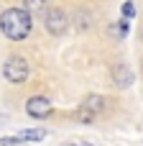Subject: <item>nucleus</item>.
I'll use <instances>...</instances> for the list:
<instances>
[{
    "label": "nucleus",
    "instance_id": "nucleus-1",
    "mask_svg": "<svg viewBox=\"0 0 143 146\" xmlns=\"http://www.w3.org/2000/svg\"><path fill=\"white\" fill-rule=\"evenodd\" d=\"M33 28V18L26 8H8L0 13V31L8 41H26Z\"/></svg>",
    "mask_w": 143,
    "mask_h": 146
},
{
    "label": "nucleus",
    "instance_id": "nucleus-2",
    "mask_svg": "<svg viewBox=\"0 0 143 146\" xmlns=\"http://www.w3.org/2000/svg\"><path fill=\"white\" fill-rule=\"evenodd\" d=\"M3 77H5L8 82H13V85H23V82H28V77H31V67H28L26 56H20V54H10V56L5 59V64H3Z\"/></svg>",
    "mask_w": 143,
    "mask_h": 146
},
{
    "label": "nucleus",
    "instance_id": "nucleus-3",
    "mask_svg": "<svg viewBox=\"0 0 143 146\" xmlns=\"http://www.w3.org/2000/svg\"><path fill=\"white\" fill-rule=\"evenodd\" d=\"M43 26H46V31H49L51 36H64L67 28H69V15H67V10H61V8H49V10L43 13Z\"/></svg>",
    "mask_w": 143,
    "mask_h": 146
},
{
    "label": "nucleus",
    "instance_id": "nucleus-4",
    "mask_svg": "<svg viewBox=\"0 0 143 146\" xmlns=\"http://www.w3.org/2000/svg\"><path fill=\"white\" fill-rule=\"evenodd\" d=\"M26 113H28V118L46 121V118H51L54 105H51V100L43 98V95H31V98L26 100Z\"/></svg>",
    "mask_w": 143,
    "mask_h": 146
},
{
    "label": "nucleus",
    "instance_id": "nucleus-5",
    "mask_svg": "<svg viewBox=\"0 0 143 146\" xmlns=\"http://www.w3.org/2000/svg\"><path fill=\"white\" fill-rule=\"evenodd\" d=\"M110 74H113V85H115V87H120V90L130 87V85H133V80H136L128 64H113Z\"/></svg>",
    "mask_w": 143,
    "mask_h": 146
},
{
    "label": "nucleus",
    "instance_id": "nucleus-6",
    "mask_svg": "<svg viewBox=\"0 0 143 146\" xmlns=\"http://www.w3.org/2000/svg\"><path fill=\"white\" fill-rule=\"evenodd\" d=\"M79 108H82V110H87V113H92V115L97 118V115H102V110L107 108V100H105L102 95H95V92H92V95H87V98L82 100V105H79Z\"/></svg>",
    "mask_w": 143,
    "mask_h": 146
},
{
    "label": "nucleus",
    "instance_id": "nucleus-7",
    "mask_svg": "<svg viewBox=\"0 0 143 146\" xmlns=\"http://www.w3.org/2000/svg\"><path fill=\"white\" fill-rule=\"evenodd\" d=\"M18 139L26 144V141H43L46 139V131L43 128H23L20 133H18Z\"/></svg>",
    "mask_w": 143,
    "mask_h": 146
},
{
    "label": "nucleus",
    "instance_id": "nucleus-8",
    "mask_svg": "<svg viewBox=\"0 0 143 146\" xmlns=\"http://www.w3.org/2000/svg\"><path fill=\"white\" fill-rule=\"evenodd\" d=\"M31 15H43L46 10H49V3L46 0H26V5H23Z\"/></svg>",
    "mask_w": 143,
    "mask_h": 146
},
{
    "label": "nucleus",
    "instance_id": "nucleus-9",
    "mask_svg": "<svg viewBox=\"0 0 143 146\" xmlns=\"http://www.w3.org/2000/svg\"><path fill=\"white\" fill-rule=\"evenodd\" d=\"M90 23H92L90 13H87V10H84V13L79 10V13H77V28H79V31H87V28H90Z\"/></svg>",
    "mask_w": 143,
    "mask_h": 146
},
{
    "label": "nucleus",
    "instance_id": "nucleus-10",
    "mask_svg": "<svg viewBox=\"0 0 143 146\" xmlns=\"http://www.w3.org/2000/svg\"><path fill=\"white\" fill-rule=\"evenodd\" d=\"M74 121H79V123H92V121H95V115L79 108V110H77V115H74Z\"/></svg>",
    "mask_w": 143,
    "mask_h": 146
},
{
    "label": "nucleus",
    "instance_id": "nucleus-11",
    "mask_svg": "<svg viewBox=\"0 0 143 146\" xmlns=\"http://www.w3.org/2000/svg\"><path fill=\"white\" fill-rule=\"evenodd\" d=\"M133 15H136V5H133L130 0H128V3H123V18H125V21H130Z\"/></svg>",
    "mask_w": 143,
    "mask_h": 146
},
{
    "label": "nucleus",
    "instance_id": "nucleus-12",
    "mask_svg": "<svg viewBox=\"0 0 143 146\" xmlns=\"http://www.w3.org/2000/svg\"><path fill=\"white\" fill-rule=\"evenodd\" d=\"M18 144H23V141L18 139V133H15V136H3V139H0V146H18Z\"/></svg>",
    "mask_w": 143,
    "mask_h": 146
},
{
    "label": "nucleus",
    "instance_id": "nucleus-13",
    "mask_svg": "<svg viewBox=\"0 0 143 146\" xmlns=\"http://www.w3.org/2000/svg\"><path fill=\"white\" fill-rule=\"evenodd\" d=\"M61 146H79V144H61Z\"/></svg>",
    "mask_w": 143,
    "mask_h": 146
},
{
    "label": "nucleus",
    "instance_id": "nucleus-14",
    "mask_svg": "<svg viewBox=\"0 0 143 146\" xmlns=\"http://www.w3.org/2000/svg\"><path fill=\"white\" fill-rule=\"evenodd\" d=\"M79 146H92V144H79Z\"/></svg>",
    "mask_w": 143,
    "mask_h": 146
}]
</instances>
